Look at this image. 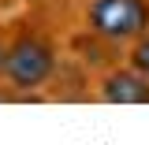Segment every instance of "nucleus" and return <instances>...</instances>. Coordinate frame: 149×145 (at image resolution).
Wrapping results in <instances>:
<instances>
[{"label": "nucleus", "mask_w": 149, "mask_h": 145, "mask_svg": "<svg viewBox=\"0 0 149 145\" xmlns=\"http://www.w3.org/2000/svg\"><path fill=\"white\" fill-rule=\"evenodd\" d=\"M60 71V49L45 30L37 26H22L11 41H8V60L0 82L11 97H34L37 89H45Z\"/></svg>", "instance_id": "1"}, {"label": "nucleus", "mask_w": 149, "mask_h": 145, "mask_svg": "<svg viewBox=\"0 0 149 145\" xmlns=\"http://www.w3.org/2000/svg\"><path fill=\"white\" fill-rule=\"evenodd\" d=\"M82 30L108 45H130L149 34V0H90L82 11Z\"/></svg>", "instance_id": "2"}, {"label": "nucleus", "mask_w": 149, "mask_h": 145, "mask_svg": "<svg viewBox=\"0 0 149 145\" xmlns=\"http://www.w3.org/2000/svg\"><path fill=\"white\" fill-rule=\"evenodd\" d=\"M93 97L101 104H149V78L130 63H108L93 82Z\"/></svg>", "instance_id": "3"}, {"label": "nucleus", "mask_w": 149, "mask_h": 145, "mask_svg": "<svg viewBox=\"0 0 149 145\" xmlns=\"http://www.w3.org/2000/svg\"><path fill=\"white\" fill-rule=\"evenodd\" d=\"M127 63H130L138 74H146V78H149V34H142L138 41H130V45H127Z\"/></svg>", "instance_id": "4"}, {"label": "nucleus", "mask_w": 149, "mask_h": 145, "mask_svg": "<svg viewBox=\"0 0 149 145\" xmlns=\"http://www.w3.org/2000/svg\"><path fill=\"white\" fill-rule=\"evenodd\" d=\"M8 41H11V37L0 30V71H4V60H8Z\"/></svg>", "instance_id": "5"}]
</instances>
